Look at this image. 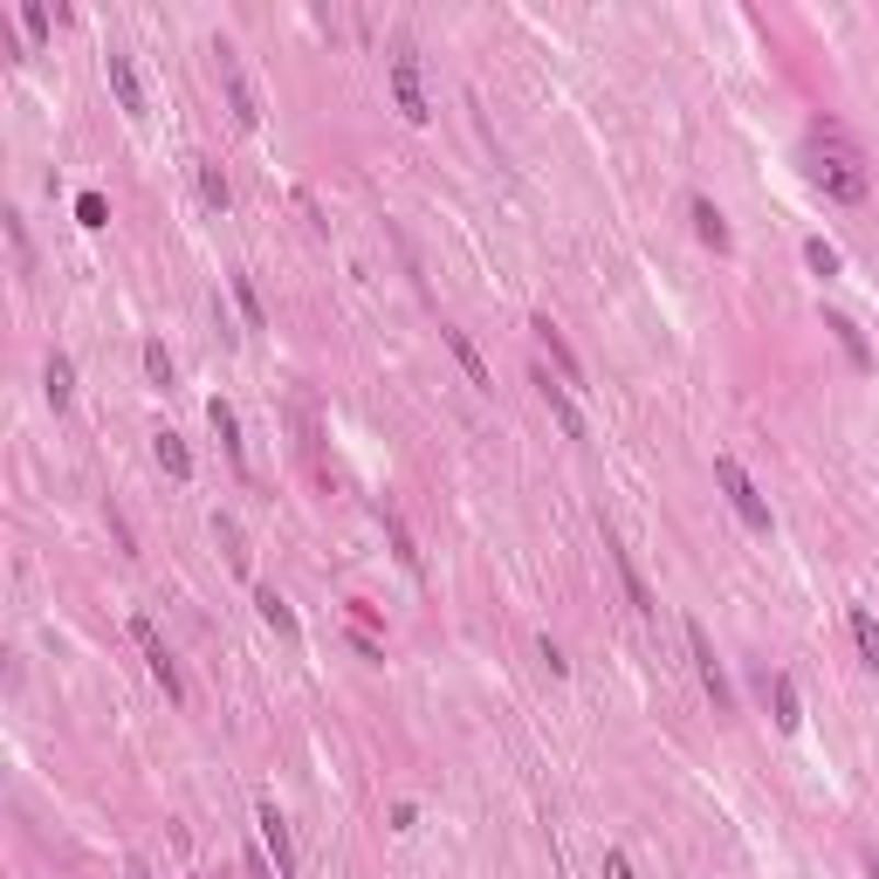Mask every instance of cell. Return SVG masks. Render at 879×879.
<instances>
[{
  "instance_id": "6da1fadb",
  "label": "cell",
  "mask_w": 879,
  "mask_h": 879,
  "mask_svg": "<svg viewBox=\"0 0 879 879\" xmlns=\"http://www.w3.org/2000/svg\"><path fill=\"white\" fill-rule=\"evenodd\" d=\"M804 172H811V186L818 193H832V199H845V206H859L866 199V186H872V172H866V151L852 145L838 124H818L811 132V145H804Z\"/></svg>"
},
{
  "instance_id": "7a4b0ae2",
  "label": "cell",
  "mask_w": 879,
  "mask_h": 879,
  "mask_svg": "<svg viewBox=\"0 0 879 879\" xmlns=\"http://www.w3.org/2000/svg\"><path fill=\"white\" fill-rule=\"evenodd\" d=\"M715 481H721V495H729V509L742 515V523L756 529V536H769V502L756 495V481H749V468H742L735 454H721V460H715Z\"/></svg>"
},
{
  "instance_id": "3957f363",
  "label": "cell",
  "mask_w": 879,
  "mask_h": 879,
  "mask_svg": "<svg viewBox=\"0 0 879 879\" xmlns=\"http://www.w3.org/2000/svg\"><path fill=\"white\" fill-rule=\"evenodd\" d=\"M687 653H694V674H701V687H708L715 715H735V687H729V666L715 660V639H708V626H701V618H687Z\"/></svg>"
},
{
  "instance_id": "277c9868",
  "label": "cell",
  "mask_w": 879,
  "mask_h": 879,
  "mask_svg": "<svg viewBox=\"0 0 879 879\" xmlns=\"http://www.w3.org/2000/svg\"><path fill=\"white\" fill-rule=\"evenodd\" d=\"M132 639L145 646V666H151V681H159V687H165V701H186V681H179V660L165 653V639H159V626H151V618H145V612L132 618Z\"/></svg>"
},
{
  "instance_id": "5b68a950",
  "label": "cell",
  "mask_w": 879,
  "mask_h": 879,
  "mask_svg": "<svg viewBox=\"0 0 879 879\" xmlns=\"http://www.w3.org/2000/svg\"><path fill=\"white\" fill-rule=\"evenodd\" d=\"M392 96H399V117L406 124H426L433 117L426 83H420V56H412V48H392Z\"/></svg>"
},
{
  "instance_id": "8992f818",
  "label": "cell",
  "mask_w": 879,
  "mask_h": 879,
  "mask_svg": "<svg viewBox=\"0 0 879 879\" xmlns=\"http://www.w3.org/2000/svg\"><path fill=\"white\" fill-rule=\"evenodd\" d=\"M254 824H262V852L275 859V872L289 879V872H296V838H289V818H282L275 804H262V811H254Z\"/></svg>"
},
{
  "instance_id": "52a82bcc",
  "label": "cell",
  "mask_w": 879,
  "mask_h": 879,
  "mask_svg": "<svg viewBox=\"0 0 879 879\" xmlns=\"http://www.w3.org/2000/svg\"><path fill=\"white\" fill-rule=\"evenodd\" d=\"M103 76H111V90H117V103H124V111H132V117H145V83H138L132 56H117V48H111V56H103Z\"/></svg>"
},
{
  "instance_id": "ba28073f",
  "label": "cell",
  "mask_w": 879,
  "mask_h": 879,
  "mask_svg": "<svg viewBox=\"0 0 879 879\" xmlns=\"http://www.w3.org/2000/svg\"><path fill=\"white\" fill-rule=\"evenodd\" d=\"M529 330H536V344H543V351H550V365L563 372V385H584V365H578V351H571V344H563V330H557L550 317H536Z\"/></svg>"
},
{
  "instance_id": "9c48e42d",
  "label": "cell",
  "mask_w": 879,
  "mask_h": 879,
  "mask_svg": "<svg viewBox=\"0 0 879 879\" xmlns=\"http://www.w3.org/2000/svg\"><path fill=\"white\" fill-rule=\"evenodd\" d=\"M440 338H447V351L460 357V372H468V385H475V392H495V372H488V357L475 351V338H468V330H440Z\"/></svg>"
},
{
  "instance_id": "30bf717a",
  "label": "cell",
  "mask_w": 879,
  "mask_h": 879,
  "mask_svg": "<svg viewBox=\"0 0 879 879\" xmlns=\"http://www.w3.org/2000/svg\"><path fill=\"white\" fill-rule=\"evenodd\" d=\"M536 392H543V406L557 412V426L571 433V440H584V420H578V406H571V392H563V378H550V372H536Z\"/></svg>"
},
{
  "instance_id": "8fae6325",
  "label": "cell",
  "mask_w": 879,
  "mask_h": 879,
  "mask_svg": "<svg viewBox=\"0 0 879 879\" xmlns=\"http://www.w3.org/2000/svg\"><path fill=\"white\" fill-rule=\"evenodd\" d=\"M206 420H214V433H220L227 460H235V468H248V447H241V420H235V406H227V399H214V406H206Z\"/></svg>"
},
{
  "instance_id": "7c38bea8",
  "label": "cell",
  "mask_w": 879,
  "mask_h": 879,
  "mask_svg": "<svg viewBox=\"0 0 879 879\" xmlns=\"http://www.w3.org/2000/svg\"><path fill=\"white\" fill-rule=\"evenodd\" d=\"M220 76H227V103H235V124H241V132H254V124H262V103H254V90H248V76H241L235 62H227Z\"/></svg>"
},
{
  "instance_id": "4fadbf2b",
  "label": "cell",
  "mask_w": 879,
  "mask_h": 879,
  "mask_svg": "<svg viewBox=\"0 0 879 879\" xmlns=\"http://www.w3.org/2000/svg\"><path fill=\"white\" fill-rule=\"evenodd\" d=\"M769 701H777V729L797 735V721H804V701H797V681H790V674H769Z\"/></svg>"
},
{
  "instance_id": "5bb4252c",
  "label": "cell",
  "mask_w": 879,
  "mask_h": 879,
  "mask_svg": "<svg viewBox=\"0 0 879 879\" xmlns=\"http://www.w3.org/2000/svg\"><path fill=\"white\" fill-rule=\"evenodd\" d=\"M254 612H262V626L269 632H282V639H296V612H289V598H282V591H254Z\"/></svg>"
},
{
  "instance_id": "9a60e30c",
  "label": "cell",
  "mask_w": 879,
  "mask_h": 879,
  "mask_svg": "<svg viewBox=\"0 0 879 879\" xmlns=\"http://www.w3.org/2000/svg\"><path fill=\"white\" fill-rule=\"evenodd\" d=\"M605 550H612V563H618V578H626V598H632V612H646V618H653L660 605H653V591H646V578L632 571V550H618V543H605Z\"/></svg>"
},
{
  "instance_id": "2e32d148",
  "label": "cell",
  "mask_w": 879,
  "mask_h": 879,
  "mask_svg": "<svg viewBox=\"0 0 879 879\" xmlns=\"http://www.w3.org/2000/svg\"><path fill=\"white\" fill-rule=\"evenodd\" d=\"M42 392H48V406H56V412H62V406L76 399V365H69L62 351L48 357V372H42Z\"/></svg>"
},
{
  "instance_id": "e0dca14e",
  "label": "cell",
  "mask_w": 879,
  "mask_h": 879,
  "mask_svg": "<svg viewBox=\"0 0 879 879\" xmlns=\"http://www.w3.org/2000/svg\"><path fill=\"white\" fill-rule=\"evenodd\" d=\"M151 454H159V468L172 481H193V454H186V440H179V433H159V440H151Z\"/></svg>"
},
{
  "instance_id": "ac0fdd59",
  "label": "cell",
  "mask_w": 879,
  "mask_h": 879,
  "mask_svg": "<svg viewBox=\"0 0 879 879\" xmlns=\"http://www.w3.org/2000/svg\"><path fill=\"white\" fill-rule=\"evenodd\" d=\"M845 626H852V646H859V660H866V666H879V618H872L866 605H852Z\"/></svg>"
},
{
  "instance_id": "d6986e66",
  "label": "cell",
  "mask_w": 879,
  "mask_h": 879,
  "mask_svg": "<svg viewBox=\"0 0 879 879\" xmlns=\"http://www.w3.org/2000/svg\"><path fill=\"white\" fill-rule=\"evenodd\" d=\"M694 235H701L715 254H729V220L715 214V199H694Z\"/></svg>"
},
{
  "instance_id": "ffe728a7",
  "label": "cell",
  "mask_w": 879,
  "mask_h": 879,
  "mask_svg": "<svg viewBox=\"0 0 879 879\" xmlns=\"http://www.w3.org/2000/svg\"><path fill=\"white\" fill-rule=\"evenodd\" d=\"M824 330H838V344H845V357H852V365H872V351H866V338H859V330H852V317H824Z\"/></svg>"
},
{
  "instance_id": "44dd1931",
  "label": "cell",
  "mask_w": 879,
  "mask_h": 879,
  "mask_svg": "<svg viewBox=\"0 0 879 879\" xmlns=\"http://www.w3.org/2000/svg\"><path fill=\"white\" fill-rule=\"evenodd\" d=\"M378 523H385V536H392V550H399V563H406V571H420V550H412V536H406V523H399V515H392V509H378Z\"/></svg>"
},
{
  "instance_id": "7402d4cb",
  "label": "cell",
  "mask_w": 879,
  "mask_h": 879,
  "mask_svg": "<svg viewBox=\"0 0 879 879\" xmlns=\"http://www.w3.org/2000/svg\"><path fill=\"white\" fill-rule=\"evenodd\" d=\"M199 199L214 206V214H227V199H235V193H227V172L220 165H199Z\"/></svg>"
},
{
  "instance_id": "603a6c76",
  "label": "cell",
  "mask_w": 879,
  "mask_h": 879,
  "mask_svg": "<svg viewBox=\"0 0 879 879\" xmlns=\"http://www.w3.org/2000/svg\"><path fill=\"white\" fill-rule=\"evenodd\" d=\"M235 302H241L248 330H262V323H269V317H262V296H254V282H248V275H235Z\"/></svg>"
},
{
  "instance_id": "cb8c5ba5",
  "label": "cell",
  "mask_w": 879,
  "mask_h": 879,
  "mask_svg": "<svg viewBox=\"0 0 879 879\" xmlns=\"http://www.w3.org/2000/svg\"><path fill=\"white\" fill-rule=\"evenodd\" d=\"M76 220H83V227H111V206H103V193H76Z\"/></svg>"
},
{
  "instance_id": "d4e9b609",
  "label": "cell",
  "mask_w": 879,
  "mask_h": 879,
  "mask_svg": "<svg viewBox=\"0 0 879 879\" xmlns=\"http://www.w3.org/2000/svg\"><path fill=\"white\" fill-rule=\"evenodd\" d=\"M145 372H151V385H172V351H165L159 338L145 344Z\"/></svg>"
},
{
  "instance_id": "484cf974",
  "label": "cell",
  "mask_w": 879,
  "mask_h": 879,
  "mask_svg": "<svg viewBox=\"0 0 879 879\" xmlns=\"http://www.w3.org/2000/svg\"><path fill=\"white\" fill-rule=\"evenodd\" d=\"M804 262H811V275H838V248L832 241H804Z\"/></svg>"
},
{
  "instance_id": "4316f807",
  "label": "cell",
  "mask_w": 879,
  "mask_h": 879,
  "mask_svg": "<svg viewBox=\"0 0 879 879\" xmlns=\"http://www.w3.org/2000/svg\"><path fill=\"white\" fill-rule=\"evenodd\" d=\"M21 28H28V42H48V8H42V0L21 8Z\"/></svg>"
},
{
  "instance_id": "83f0119b",
  "label": "cell",
  "mask_w": 879,
  "mask_h": 879,
  "mask_svg": "<svg viewBox=\"0 0 879 879\" xmlns=\"http://www.w3.org/2000/svg\"><path fill=\"white\" fill-rule=\"evenodd\" d=\"M605 879H639V872H632L626 852H605Z\"/></svg>"
},
{
  "instance_id": "f1b7e54d",
  "label": "cell",
  "mask_w": 879,
  "mask_h": 879,
  "mask_svg": "<svg viewBox=\"0 0 879 879\" xmlns=\"http://www.w3.org/2000/svg\"><path fill=\"white\" fill-rule=\"evenodd\" d=\"M248 879H282V872H275V859L262 852V859H248Z\"/></svg>"
}]
</instances>
